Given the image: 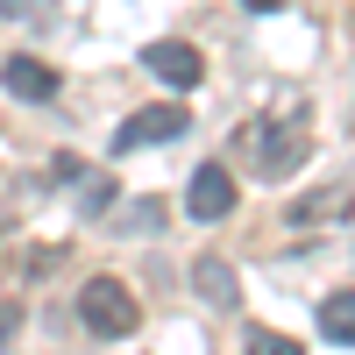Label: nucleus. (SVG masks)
<instances>
[{
    "instance_id": "10",
    "label": "nucleus",
    "mask_w": 355,
    "mask_h": 355,
    "mask_svg": "<svg viewBox=\"0 0 355 355\" xmlns=\"http://www.w3.org/2000/svg\"><path fill=\"white\" fill-rule=\"evenodd\" d=\"M64 185H78V214H107V206H114V178H107V171H85V164H78Z\"/></svg>"
},
{
    "instance_id": "11",
    "label": "nucleus",
    "mask_w": 355,
    "mask_h": 355,
    "mask_svg": "<svg viewBox=\"0 0 355 355\" xmlns=\"http://www.w3.org/2000/svg\"><path fill=\"white\" fill-rule=\"evenodd\" d=\"M242 355H306L291 334H277V327H249L242 334Z\"/></svg>"
},
{
    "instance_id": "12",
    "label": "nucleus",
    "mask_w": 355,
    "mask_h": 355,
    "mask_svg": "<svg viewBox=\"0 0 355 355\" xmlns=\"http://www.w3.org/2000/svg\"><path fill=\"white\" fill-rule=\"evenodd\" d=\"M0 15L8 21H36V15H50V0H0Z\"/></svg>"
},
{
    "instance_id": "1",
    "label": "nucleus",
    "mask_w": 355,
    "mask_h": 355,
    "mask_svg": "<svg viewBox=\"0 0 355 355\" xmlns=\"http://www.w3.org/2000/svg\"><path fill=\"white\" fill-rule=\"evenodd\" d=\"M234 142H249V164H256L263 178H284L291 164L306 157V114L291 107V114H277V121H249Z\"/></svg>"
},
{
    "instance_id": "5",
    "label": "nucleus",
    "mask_w": 355,
    "mask_h": 355,
    "mask_svg": "<svg viewBox=\"0 0 355 355\" xmlns=\"http://www.w3.org/2000/svg\"><path fill=\"white\" fill-rule=\"evenodd\" d=\"M192 291H199L214 313H234V306H242V277H234V263H227V256H214V249L192 263Z\"/></svg>"
},
{
    "instance_id": "13",
    "label": "nucleus",
    "mask_w": 355,
    "mask_h": 355,
    "mask_svg": "<svg viewBox=\"0 0 355 355\" xmlns=\"http://www.w3.org/2000/svg\"><path fill=\"white\" fill-rule=\"evenodd\" d=\"M8 334H15V306H0V348H8Z\"/></svg>"
},
{
    "instance_id": "2",
    "label": "nucleus",
    "mask_w": 355,
    "mask_h": 355,
    "mask_svg": "<svg viewBox=\"0 0 355 355\" xmlns=\"http://www.w3.org/2000/svg\"><path fill=\"white\" fill-rule=\"evenodd\" d=\"M78 320H85L100 341H121V334H135L142 306L128 299V284H121V277H85V291H78Z\"/></svg>"
},
{
    "instance_id": "7",
    "label": "nucleus",
    "mask_w": 355,
    "mask_h": 355,
    "mask_svg": "<svg viewBox=\"0 0 355 355\" xmlns=\"http://www.w3.org/2000/svg\"><path fill=\"white\" fill-rule=\"evenodd\" d=\"M0 85H8L15 100H57V71L43 64V57H8V64H0Z\"/></svg>"
},
{
    "instance_id": "4",
    "label": "nucleus",
    "mask_w": 355,
    "mask_h": 355,
    "mask_svg": "<svg viewBox=\"0 0 355 355\" xmlns=\"http://www.w3.org/2000/svg\"><path fill=\"white\" fill-rule=\"evenodd\" d=\"M185 214H192V220H227V214H234V171H227V164H199V171H192Z\"/></svg>"
},
{
    "instance_id": "14",
    "label": "nucleus",
    "mask_w": 355,
    "mask_h": 355,
    "mask_svg": "<svg viewBox=\"0 0 355 355\" xmlns=\"http://www.w3.org/2000/svg\"><path fill=\"white\" fill-rule=\"evenodd\" d=\"M242 8H256V15H277V8H284V0H242Z\"/></svg>"
},
{
    "instance_id": "8",
    "label": "nucleus",
    "mask_w": 355,
    "mask_h": 355,
    "mask_svg": "<svg viewBox=\"0 0 355 355\" xmlns=\"http://www.w3.org/2000/svg\"><path fill=\"white\" fill-rule=\"evenodd\" d=\"M348 206H355L348 185H320V192H306V199H291V220H299V227H320V220H341Z\"/></svg>"
},
{
    "instance_id": "6",
    "label": "nucleus",
    "mask_w": 355,
    "mask_h": 355,
    "mask_svg": "<svg viewBox=\"0 0 355 355\" xmlns=\"http://www.w3.org/2000/svg\"><path fill=\"white\" fill-rule=\"evenodd\" d=\"M171 135H185V107H135L121 135H114V150H135V142H171Z\"/></svg>"
},
{
    "instance_id": "9",
    "label": "nucleus",
    "mask_w": 355,
    "mask_h": 355,
    "mask_svg": "<svg viewBox=\"0 0 355 355\" xmlns=\"http://www.w3.org/2000/svg\"><path fill=\"white\" fill-rule=\"evenodd\" d=\"M320 334L355 348V291H327V299H320Z\"/></svg>"
},
{
    "instance_id": "3",
    "label": "nucleus",
    "mask_w": 355,
    "mask_h": 355,
    "mask_svg": "<svg viewBox=\"0 0 355 355\" xmlns=\"http://www.w3.org/2000/svg\"><path fill=\"white\" fill-rule=\"evenodd\" d=\"M142 71H150V78H164V85H178V93H192V85H199V71H206V57H199L192 43L164 36V43H150V50H142Z\"/></svg>"
}]
</instances>
